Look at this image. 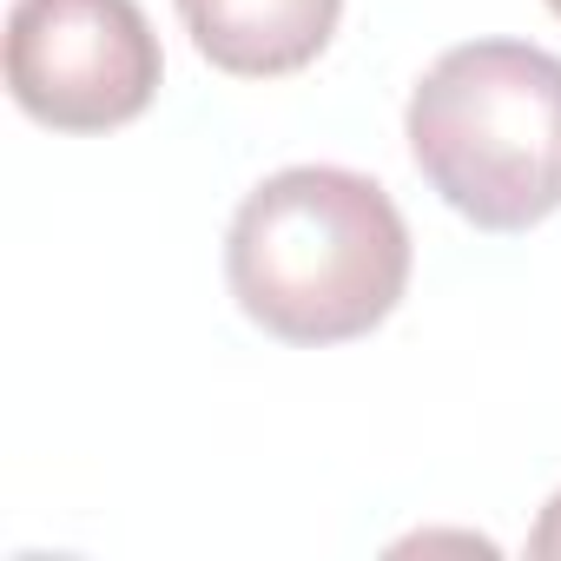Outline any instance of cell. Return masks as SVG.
Returning a JSON list of instances; mask_svg holds the SVG:
<instances>
[{"mask_svg": "<svg viewBox=\"0 0 561 561\" xmlns=\"http://www.w3.org/2000/svg\"><path fill=\"white\" fill-rule=\"evenodd\" d=\"M238 311L285 344H351L410 291V225L351 165H285L244 192L225 231Z\"/></svg>", "mask_w": 561, "mask_h": 561, "instance_id": "obj_1", "label": "cell"}, {"mask_svg": "<svg viewBox=\"0 0 561 561\" xmlns=\"http://www.w3.org/2000/svg\"><path fill=\"white\" fill-rule=\"evenodd\" d=\"M403 139L476 231H528L561 211V60L528 41H462L416 80Z\"/></svg>", "mask_w": 561, "mask_h": 561, "instance_id": "obj_2", "label": "cell"}, {"mask_svg": "<svg viewBox=\"0 0 561 561\" xmlns=\"http://www.w3.org/2000/svg\"><path fill=\"white\" fill-rule=\"evenodd\" d=\"M165 54L139 0H14L8 87L54 133H113L159 93Z\"/></svg>", "mask_w": 561, "mask_h": 561, "instance_id": "obj_3", "label": "cell"}, {"mask_svg": "<svg viewBox=\"0 0 561 561\" xmlns=\"http://www.w3.org/2000/svg\"><path fill=\"white\" fill-rule=\"evenodd\" d=\"M172 8L192 47L238 80H277L311 67L344 21V0H172Z\"/></svg>", "mask_w": 561, "mask_h": 561, "instance_id": "obj_4", "label": "cell"}, {"mask_svg": "<svg viewBox=\"0 0 561 561\" xmlns=\"http://www.w3.org/2000/svg\"><path fill=\"white\" fill-rule=\"evenodd\" d=\"M528 554H535V561H561V489L548 495V508H541V522H535V535H528Z\"/></svg>", "mask_w": 561, "mask_h": 561, "instance_id": "obj_5", "label": "cell"}, {"mask_svg": "<svg viewBox=\"0 0 561 561\" xmlns=\"http://www.w3.org/2000/svg\"><path fill=\"white\" fill-rule=\"evenodd\" d=\"M548 14H554V21H561V0H548Z\"/></svg>", "mask_w": 561, "mask_h": 561, "instance_id": "obj_6", "label": "cell"}]
</instances>
